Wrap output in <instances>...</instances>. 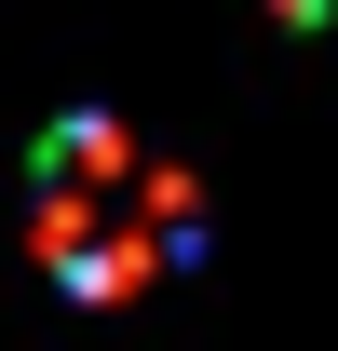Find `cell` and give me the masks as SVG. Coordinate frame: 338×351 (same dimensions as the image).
I'll list each match as a JSON object with an SVG mask.
<instances>
[{"mask_svg":"<svg viewBox=\"0 0 338 351\" xmlns=\"http://www.w3.org/2000/svg\"><path fill=\"white\" fill-rule=\"evenodd\" d=\"M27 243H41V270L68 298L122 311V298H149V284H176L203 257V189H190L176 149L82 108V122H54L27 149Z\"/></svg>","mask_w":338,"mask_h":351,"instance_id":"1","label":"cell"}]
</instances>
